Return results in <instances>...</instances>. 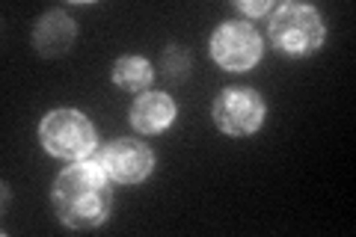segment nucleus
I'll return each instance as SVG.
<instances>
[{
	"label": "nucleus",
	"instance_id": "1",
	"mask_svg": "<svg viewBox=\"0 0 356 237\" xmlns=\"http://www.w3.org/2000/svg\"><path fill=\"white\" fill-rule=\"evenodd\" d=\"M54 211L74 231H89L102 225L110 213V184L102 163L69 166L54 181Z\"/></svg>",
	"mask_w": 356,
	"mask_h": 237
},
{
	"label": "nucleus",
	"instance_id": "2",
	"mask_svg": "<svg viewBox=\"0 0 356 237\" xmlns=\"http://www.w3.org/2000/svg\"><path fill=\"white\" fill-rule=\"evenodd\" d=\"M267 33H270L276 48L291 56H306L324 44V21L312 6H280L267 24Z\"/></svg>",
	"mask_w": 356,
	"mask_h": 237
},
{
	"label": "nucleus",
	"instance_id": "3",
	"mask_svg": "<svg viewBox=\"0 0 356 237\" xmlns=\"http://www.w3.org/2000/svg\"><path fill=\"white\" fill-rule=\"evenodd\" d=\"M39 140L60 161H83L95 149V131L77 110H54L42 119Z\"/></svg>",
	"mask_w": 356,
	"mask_h": 237
},
{
	"label": "nucleus",
	"instance_id": "4",
	"mask_svg": "<svg viewBox=\"0 0 356 237\" xmlns=\"http://www.w3.org/2000/svg\"><path fill=\"white\" fill-rule=\"evenodd\" d=\"M264 119V101L255 89L247 86H232L222 89L214 101V122L222 133L229 137H250L261 128Z\"/></svg>",
	"mask_w": 356,
	"mask_h": 237
},
{
	"label": "nucleus",
	"instance_id": "5",
	"mask_svg": "<svg viewBox=\"0 0 356 237\" xmlns=\"http://www.w3.org/2000/svg\"><path fill=\"white\" fill-rule=\"evenodd\" d=\"M211 56L217 60V65H222V69H229V72H247L259 63L261 39L252 24L226 21V24H220L214 30V36H211Z\"/></svg>",
	"mask_w": 356,
	"mask_h": 237
},
{
	"label": "nucleus",
	"instance_id": "6",
	"mask_svg": "<svg viewBox=\"0 0 356 237\" xmlns=\"http://www.w3.org/2000/svg\"><path fill=\"white\" fill-rule=\"evenodd\" d=\"M102 169L119 184H140L146 181L152 166H154V154L146 142L131 140V137H119L113 142H107V149L102 152Z\"/></svg>",
	"mask_w": 356,
	"mask_h": 237
},
{
	"label": "nucleus",
	"instance_id": "7",
	"mask_svg": "<svg viewBox=\"0 0 356 237\" xmlns=\"http://www.w3.org/2000/svg\"><path fill=\"white\" fill-rule=\"evenodd\" d=\"M175 101L163 92H143L131 104V125L140 133H161L172 125Z\"/></svg>",
	"mask_w": 356,
	"mask_h": 237
},
{
	"label": "nucleus",
	"instance_id": "8",
	"mask_svg": "<svg viewBox=\"0 0 356 237\" xmlns=\"http://www.w3.org/2000/svg\"><path fill=\"white\" fill-rule=\"evenodd\" d=\"M74 42V21L65 13H48L36 30H33V44L42 56H60L72 48Z\"/></svg>",
	"mask_w": 356,
	"mask_h": 237
},
{
	"label": "nucleus",
	"instance_id": "9",
	"mask_svg": "<svg viewBox=\"0 0 356 237\" xmlns=\"http://www.w3.org/2000/svg\"><path fill=\"white\" fill-rule=\"evenodd\" d=\"M152 81H154V72L149 60H143V56H122L113 65V83L119 89H125V92H146Z\"/></svg>",
	"mask_w": 356,
	"mask_h": 237
},
{
	"label": "nucleus",
	"instance_id": "10",
	"mask_svg": "<svg viewBox=\"0 0 356 237\" xmlns=\"http://www.w3.org/2000/svg\"><path fill=\"white\" fill-rule=\"evenodd\" d=\"M187 65H191V60H187V51L181 48H170L163 56V72L172 77V81H178V77H184Z\"/></svg>",
	"mask_w": 356,
	"mask_h": 237
},
{
	"label": "nucleus",
	"instance_id": "11",
	"mask_svg": "<svg viewBox=\"0 0 356 237\" xmlns=\"http://www.w3.org/2000/svg\"><path fill=\"white\" fill-rule=\"evenodd\" d=\"M241 9L250 15H261V13H267V3H241Z\"/></svg>",
	"mask_w": 356,
	"mask_h": 237
}]
</instances>
